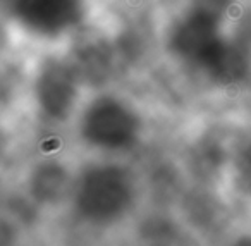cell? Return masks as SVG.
I'll use <instances>...</instances> for the list:
<instances>
[{
    "label": "cell",
    "mask_w": 251,
    "mask_h": 246,
    "mask_svg": "<svg viewBox=\"0 0 251 246\" xmlns=\"http://www.w3.org/2000/svg\"><path fill=\"white\" fill-rule=\"evenodd\" d=\"M0 246H14V229L4 219H0Z\"/></svg>",
    "instance_id": "cell-1"
},
{
    "label": "cell",
    "mask_w": 251,
    "mask_h": 246,
    "mask_svg": "<svg viewBox=\"0 0 251 246\" xmlns=\"http://www.w3.org/2000/svg\"><path fill=\"white\" fill-rule=\"evenodd\" d=\"M5 148H7V138H5L4 131L0 129V157H2V153L5 152Z\"/></svg>",
    "instance_id": "cell-2"
}]
</instances>
